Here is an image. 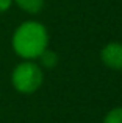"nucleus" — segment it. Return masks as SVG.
<instances>
[{
  "instance_id": "1",
  "label": "nucleus",
  "mask_w": 122,
  "mask_h": 123,
  "mask_svg": "<svg viewBox=\"0 0 122 123\" xmlns=\"http://www.w3.org/2000/svg\"><path fill=\"white\" fill-rule=\"evenodd\" d=\"M13 51L22 61H36L46 48H49V31L38 20H25L11 36Z\"/></svg>"
},
{
  "instance_id": "5",
  "label": "nucleus",
  "mask_w": 122,
  "mask_h": 123,
  "mask_svg": "<svg viewBox=\"0 0 122 123\" xmlns=\"http://www.w3.org/2000/svg\"><path fill=\"white\" fill-rule=\"evenodd\" d=\"M38 61H39L38 64H39L42 69H53V67L58 64V55L53 50L46 48V50L41 53V56L38 58Z\"/></svg>"
},
{
  "instance_id": "7",
  "label": "nucleus",
  "mask_w": 122,
  "mask_h": 123,
  "mask_svg": "<svg viewBox=\"0 0 122 123\" xmlns=\"http://www.w3.org/2000/svg\"><path fill=\"white\" fill-rule=\"evenodd\" d=\"M13 6V0H0V14L6 12Z\"/></svg>"
},
{
  "instance_id": "4",
  "label": "nucleus",
  "mask_w": 122,
  "mask_h": 123,
  "mask_svg": "<svg viewBox=\"0 0 122 123\" xmlns=\"http://www.w3.org/2000/svg\"><path fill=\"white\" fill-rule=\"evenodd\" d=\"M13 3L28 14H38L44 8V0H13Z\"/></svg>"
},
{
  "instance_id": "6",
  "label": "nucleus",
  "mask_w": 122,
  "mask_h": 123,
  "mask_svg": "<svg viewBox=\"0 0 122 123\" xmlns=\"http://www.w3.org/2000/svg\"><path fill=\"white\" fill-rule=\"evenodd\" d=\"M102 123H122V106H117V108L108 111Z\"/></svg>"
},
{
  "instance_id": "2",
  "label": "nucleus",
  "mask_w": 122,
  "mask_h": 123,
  "mask_svg": "<svg viewBox=\"0 0 122 123\" xmlns=\"http://www.w3.org/2000/svg\"><path fill=\"white\" fill-rule=\"evenodd\" d=\"M44 83V70L34 61H22L13 69L11 84L19 93L30 95L39 90Z\"/></svg>"
},
{
  "instance_id": "3",
  "label": "nucleus",
  "mask_w": 122,
  "mask_h": 123,
  "mask_svg": "<svg viewBox=\"0 0 122 123\" xmlns=\"http://www.w3.org/2000/svg\"><path fill=\"white\" fill-rule=\"evenodd\" d=\"M100 61L111 70H122V42H110L100 50Z\"/></svg>"
}]
</instances>
